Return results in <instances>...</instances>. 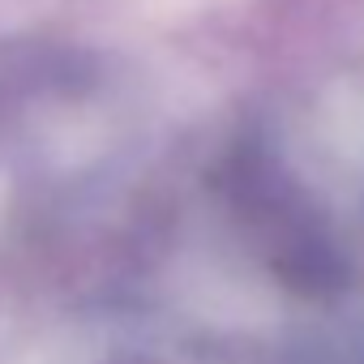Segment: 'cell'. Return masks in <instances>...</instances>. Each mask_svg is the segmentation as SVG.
Listing matches in <instances>:
<instances>
[{
    "label": "cell",
    "mask_w": 364,
    "mask_h": 364,
    "mask_svg": "<svg viewBox=\"0 0 364 364\" xmlns=\"http://www.w3.org/2000/svg\"><path fill=\"white\" fill-rule=\"evenodd\" d=\"M120 364H146V360H120Z\"/></svg>",
    "instance_id": "6da1fadb"
}]
</instances>
